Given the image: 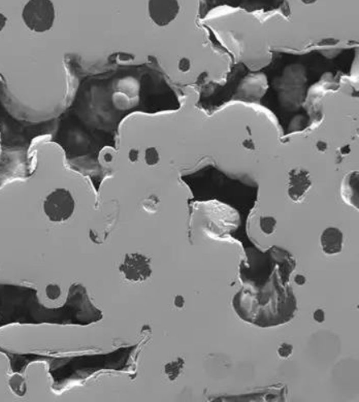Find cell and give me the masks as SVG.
Here are the masks:
<instances>
[{"instance_id": "cell-1", "label": "cell", "mask_w": 359, "mask_h": 402, "mask_svg": "<svg viewBox=\"0 0 359 402\" xmlns=\"http://www.w3.org/2000/svg\"><path fill=\"white\" fill-rule=\"evenodd\" d=\"M102 317L81 285H72L62 307L50 308L40 302L34 288L0 283V328L13 324L85 326Z\"/></svg>"}, {"instance_id": "cell-6", "label": "cell", "mask_w": 359, "mask_h": 402, "mask_svg": "<svg viewBox=\"0 0 359 402\" xmlns=\"http://www.w3.org/2000/svg\"><path fill=\"white\" fill-rule=\"evenodd\" d=\"M150 18L159 26L170 23L179 12V6L174 1H150L149 5Z\"/></svg>"}, {"instance_id": "cell-2", "label": "cell", "mask_w": 359, "mask_h": 402, "mask_svg": "<svg viewBox=\"0 0 359 402\" xmlns=\"http://www.w3.org/2000/svg\"><path fill=\"white\" fill-rule=\"evenodd\" d=\"M135 349V346L122 348L107 355H83L71 358H50L35 354H15L0 347V353L8 357L12 372L22 374L26 366L31 363L46 362L49 365V374L53 381L52 387L56 391H61L69 385L78 381L85 380L98 370L110 368L106 363H111L113 359L125 355ZM116 364V363H114ZM118 367L122 366L116 364Z\"/></svg>"}, {"instance_id": "cell-4", "label": "cell", "mask_w": 359, "mask_h": 402, "mask_svg": "<svg viewBox=\"0 0 359 402\" xmlns=\"http://www.w3.org/2000/svg\"><path fill=\"white\" fill-rule=\"evenodd\" d=\"M43 207L50 221L63 222L71 218L74 211L75 202L69 190L57 189L46 197Z\"/></svg>"}, {"instance_id": "cell-13", "label": "cell", "mask_w": 359, "mask_h": 402, "mask_svg": "<svg viewBox=\"0 0 359 402\" xmlns=\"http://www.w3.org/2000/svg\"><path fill=\"white\" fill-rule=\"evenodd\" d=\"M7 18L4 14L0 13V32L4 29L5 25H6Z\"/></svg>"}, {"instance_id": "cell-14", "label": "cell", "mask_w": 359, "mask_h": 402, "mask_svg": "<svg viewBox=\"0 0 359 402\" xmlns=\"http://www.w3.org/2000/svg\"><path fill=\"white\" fill-rule=\"evenodd\" d=\"M295 282L298 285H303L306 283L305 277L302 276V275H297L295 278Z\"/></svg>"}, {"instance_id": "cell-9", "label": "cell", "mask_w": 359, "mask_h": 402, "mask_svg": "<svg viewBox=\"0 0 359 402\" xmlns=\"http://www.w3.org/2000/svg\"><path fill=\"white\" fill-rule=\"evenodd\" d=\"M276 223V220L273 218H270V217L262 218L260 219V228L263 233H265L267 235H270L274 231Z\"/></svg>"}, {"instance_id": "cell-11", "label": "cell", "mask_w": 359, "mask_h": 402, "mask_svg": "<svg viewBox=\"0 0 359 402\" xmlns=\"http://www.w3.org/2000/svg\"><path fill=\"white\" fill-rule=\"evenodd\" d=\"M292 346L291 344H287V343H283L280 346V348L278 350V352H279V355L282 357V358H287V357H289L290 355H292Z\"/></svg>"}, {"instance_id": "cell-8", "label": "cell", "mask_w": 359, "mask_h": 402, "mask_svg": "<svg viewBox=\"0 0 359 402\" xmlns=\"http://www.w3.org/2000/svg\"><path fill=\"white\" fill-rule=\"evenodd\" d=\"M9 385L13 392H15L18 396H23L24 394L26 393V383L21 377V374L16 373L9 382Z\"/></svg>"}, {"instance_id": "cell-10", "label": "cell", "mask_w": 359, "mask_h": 402, "mask_svg": "<svg viewBox=\"0 0 359 402\" xmlns=\"http://www.w3.org/2000/svg\"><path fill=\"white\" fill-rule=\"evenodd\" d=\"M46 294L50 299H57L61 296V289L57 285H49L46 288Z\"/></svg>"}, {"instance_id": "cell-3", "label": "cell", "mask_w": 359, "mask_h": 402, "mask_svg": "<svg viewBox=\"0 0 359 402\" xmlns=\"http://www.w3.org/2000/svg\"><path fill=\"white\" fill-rule=\"evenodd\" d=\"M22 17L24 23L31 31L43 33L52 26L54 6L48 0H32L24 7Z\"/></svg>"}, {"instance_id": "cell-5", "label": "cell", "mask_w": 359, "mask_h": 402, "mask_svg": "<svg viewBox=\"0 0 359 402\" xmlns=\"http://www.w3.org/2000/svg\"><path fill=\"white\" fill-rule=\"evenodd\" d=\"M119 270L126 279L134 283L147 280L152 274L150 259L138 253L126 254Z\"/></svg>"}, {"instance_id": "cell-7", "label": "cell", "mask_w": 359, "mask_h": 402, "mask_svg": "<svg viewBox=\"0 0 359 402\" xmlns=\"http://www.w3.org/2000/svg\"><path fill=\"white\" fill-rule=\"evenodd\" d=\"M323 251L327 254H339L341 252L343 245V234L339 229L329 227L324 230L320 237Z\"/></svg>"}, {"instance_id": "cell-12", "label": "cell", "mask_w": 359, "mask_h": 402, "mask_svg": "<svg viewBox=\"0 0 359 402\" xmlns=\"http://www.w3.org/2000/svg\"><path fill=\"white\" fill-rule=\"evenodd\" d=\"M314 319L319 323H322L324 320V312L321 309H318L314 313Z\"/></svg>"}]
</instances>
